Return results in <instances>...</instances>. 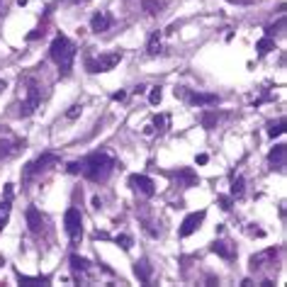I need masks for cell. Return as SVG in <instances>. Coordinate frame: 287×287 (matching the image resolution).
Listing matches in <instances>:
<instances>
[{
    "instance_id": "17",
    "label": "cell",
    "mask_w": 287,
    "mask_h": 287,
    "mask_svg": "<svg viewBox=\"0 0 287 287\" xmlns=\"http://www.w3.org/2000/svg\"><path fill=\"white\" fill-rule=\"evenodd\" d=\"M71 268H73V273H83V275H85V273L90 270V261H88V258H80L78 253H73V256H71Z\"/></svg>"
},
{
    "instance_id": "3",
    "label": "cell",
    "mask_w": 287,
    "mask_h": 287,
    "mask_svg": "<svg viewBox=\"0 0 287 287\" xmlns=\"http://www.w3.org/2000/svg\"><path fill=\"white\" fill-rule=\"evenodd\" d=\"M119 61H122V51H110L102 56H88L85 68H88V73H105V71H112Z\"/></svg>"
},
{
    "instance_id": "24",
    "label": "cell",
    "mask_w": 287,
    "mask_h": 287,
    "mask_svg": "<svg viewBox=\"0 0 287 287\" xmlns=\"http://www.w3.org/2000/svg\"><path fill=\"white\" fill-rule=\"evenodd\" d=\"M117 246H122V251H129L132 246H134V241H132V236H127V234H119L115 239Z\"/></svg>"
},
{
    "instance_id": "16",
    "label": "cell",
    "mask_w": 287,
    "mask_h": 287,
    "mask_svg": "<svg viewBox=\"0 0 287 287\" xmlns=\"http://www.w3.org/2000/svg\"><path fill=\"white\" fill-rule=\"evenodd\" d=\"M134 275L141 280V283H149L151 280V266L146 261H136L134 263Z\"/></svg>"
},
{
    "instance_id": "33",
    "label": "cell",
    "mask_w": 287,
    "mask_h": 287,
    "mask_svg": "<svg viewBox=\"0 0 287 287\" xmlns=\"http://www.w3.org/2000/svg\"><path fill=\"white\" fill-rule=\"evenodd\" d=\"M41 34H44L41 29H32V32H29V37H27V39H39Z\"/></svg>"
},
{
    "instance_id": "1",
    "label": "cell",
    "mask_w": 287,
    "mask_h": 287,
    "mask_svg": "<svg viewBox=\"0 0 287 287\" xmlns=\"http://www.w3.org/2000/svg\"><path fill=\"white\" fill-rule=\"evenodd\" d=\"M115 168V158L110 153L100 151V153H90L88 158L80 161V173L93 180V183H105L110 178V173Z\"/></svg>"
},
{
    "instance_id": "18",
    "label": "cell",
    "mask_w": 287,
    "mask_h": 287,
    "mask_svg": "<svg viewBox=\"0 0 287 287\" xmlns=\"http://www.w3.org/2000/svg\"><path fill=\"white\" fill-rule=\"evenodd\" d=\"M17 280H19V285H24V287H37V285H49L51 283V278H27L22 273H17Z\"/></svg>"
},
{
    "instance_id": "30",
    "label": "cell",
    "mask_w": 287,
    "mask_h": 287,
    "mask_svg": "<svg viewBox=\"0 0 287 287\" xmlns=\"http://www.w3.org/2000/svg\"><path fill=\"white\" fill-rule=\"evenodd\" d=\"M68 173H73V175H76V173H80V163H78V161L68 163Z\"/></svg>"
},
{
    "instance_id": "23",
    "label": "cell",
    "mask_w": 287,
    "mask_h": 287,
    "mask_svg": "<svg viewBox=\"0 0 287 287\" xmlns=\"http://www.w3.org/2000/svg\"><path fill=\"white\" fill-rule=\"evenodd\" d=\"M244 188H246V180H244V178H236V180L231 183V195H234V197H241V195H244Z\"/></svg>"
},
{
    "instance_id": "37",
    "label": "cell",
    "mask_w": 287,
    "mask_h": 287,
    "mask_svg": "<svg viewBox=\"0 0 287 287\" xmlns=\"http://www.w3.org/2000/svg\"><path fill=\"white\" fill-rule=\"evenodd\" d=\"M17 5L22 7V5H27V0H17Z\"/></svg>"
},
{
    "instance_id": "36",
    "label": "cell",
    "mask_w": 287,
    "mask_h": 287,
    "mask_svg": "<svg viewBox=\"0 0 287 287\" xmlns=\"http://www.w3.org/2000/svg\"><path fill=\"white\" fill-rule=\"evenodd\" d=\"M68 2H76V5H80V2H88V0H68Z\"/></svg>"
},
{
    "instance_id": "10",
    "label": "cell",
    "mask_w": 287,
    "mask_h": 287,
    "mask_svg": "<svg viewBox=\"0 0 287 287\" xmlns=\"http://www.w3.org/2000/svg\"><path fill=\"white\" fill-rule=\"evenodd\" d=\"M24 217H27V227H29V231H32V234H39V231L44 229V217L39 214L37 207H29Z\"/></svg>"
},
{
    "instance_id": "22",
    "label": "cell",
    "mask_w": 287,
    "mask_h": 287,
    "mask_svg": "<svg viewBox=\"0 0 287 287\" xmlns=\"http://www.w3.org/2000/svg\"><path fill=\"white\" fill-rule=\"evenodd\" d=\"M141 5H144V10H146L149 15H158V10H163V2H161V0H141Z\"/></svg>"
},
{
    "instance_id": "15",
    "label": "cell",
    "mask_w": 287,
    "mask_h": 287,
    "mask_svg": "<svg viewBox=\"0 0 287 287\" xmlns=\"http://www.w3.org/2000/svg\"><path fill=\"white\" fill-rule=\"evenodd\" d=\"M212 253H217V256L227 258V261H234V258H236V251L231 249L229 244H224V241H214V244H212Z\"/></svg>"
},
{
    "instance_id": "35",
    "label": "cell",
    "mask_w": 287,
    "mask_h": 287,
    "mask_svg": "<svg viewBox=\"0 0 287 287\" xmlns=\"http://www.w3.org/2000/svg\"><path fill=\"white\" fill-rule=\"evenodd\" d=\"M251 236H266V231H261V229H251Z\"/></svg>"
},
{
    "instance_id": "28",
    "label": "cell",
    "mask_w": 287,
    "mask_h": 287,
    "mask_svg": "<svg viewBox=\"0 0 287 287\" xmlns=\"http://www.w3.org/2000/svg\"><path fill=\"white\" fill-rule=\"evenodd\" d=\"M161 88H153L151 90V95H149V102H151V105H158V102H161Z\"/></svg>"
},
{
    "instance_id": "27",
    "label": "cell",
    "mask_w": 287,
    "mask_h": 287,
    "mask_svg": "<svg viewBox=\"0 0 287 287\" xmlns=\"http://www.w3.org/2000/svg\"><path fill=\"white\" fill-rule=\"evenodd\" d=\"M80 112H83V105H71L66 112V119H76V117H80Z\"/></svg>"
},
{
    "instance_id": "31",
    "label": "cell",
    "mask_w": 287,
    "mask_h": 287,
    "mask_svg": "<svg viewBox=\"0 0 287 287\" xmlns=\"http://www.w3.org/2000/svg\"><path fill=\"white\" fill-rule=\"evenodd\" d=\"M124 97H127V93H124V90H117V93H112V100H117V102H122Z\"/></svg>"
},
{
    "instance_id": "12",
    "label": "cell",
    "mask_w": 287,
    "mask_h": 287,
    "mask_svg": "<svg viewBox=\"0 0 287 287\" xmlns=\"http://www.w3.org/2000/svg\"><path fill=\"white\" fill-rule=\"evenodd\" d=\"M278 256V251L270 249V251H263V253H256L251 256V270H258V268H266V263H270L273 258Z\"/></svg>"
},
{
    "instance_id": "13",
    "label": "cell",
    "mask_w": 287,
    "mask_h": 287,
    "mask_svg": "<svg viewBox=\"0 0 287 287\" xmlns=\"http://www.w3.org/2000/svg\"><path fill=\"white\" fill-rule=\"evenodd\" d=\"M188 102L190 105H217L219 97L214 93H188Z\"/></svg>"
},
{
    "instance_id": "26",
    "label": "cell",
    "mask_w": 287,
    "mask_h": 287,
    "mask_svg": "<svg viewBox=\"0 0 287 287\" xmlns=\"http://www.w3.org/2000/svg\"><path fill=\"white\" fill-rule=\"evenodd\" d=\"M214 124H217V115H214V112H205V115H202V127H205V129H212Z\"/></svg>"
},
{
    "instance_id": "4",
    "label": "cell",
    "mask_w": 287,
    "mask_h": 287,
    "mask_svg": "<svg viewBox=\"0 0 287 287\" xmlns=\"http://www.w3.org/2000/svg\"><path fill=\"white\" fill-rule=\"evenodd\" d=\"M54 166H58V156H54V153H41L37 161H32L27 168H24V180H32V178H37L39 173L49 171V168H54Z\"/></svg>"
},
{
    "instance_id": "25",
    "label": "cell",
    "mask_w": 287,
    "mask_h": 287,
    "mask_svg": "<svg viewBox=\"0 0 287 287\" xmlns=\"http://www.w3.org/2000/svg\"><path fill=\"white\" fill-rule=\"evenodd\" d=\"M280 134H285V119H280L278 124H270V129H268L270 139H275V136H280Z\"/></svg>"
},
{
    "instance_id": "20",
    "label": "cell",
    "mask_w": 287,
    "mask_h": 287,
    "mask_svg": "<svg viewBox=\"0 0 287 287\" xmlns=\"http://www.w3.org/2000/svg\"><path fill=\"white\" fill-rule=\"evenodd\" d=\"M256 49H258V54H261V56H266L268 51H273V49H275V39L266 34L263 39H258V46H256Z\"/></svg>"
},
{
    "instance_id": "29",
    "label": "cell",
    "mask_w": 287,
    "mask_h": 287,
    "mask_svg": "<svg viewBox=\"0 0 287 287\" xmlns=\"http://www.w3.org/2000/svg\"><path fill=\"white\" fill-rule=\"evenodd\" d=\"M219 205L222 210H231V197H219Z\"/></svg>"
},
{
    "instance_id": "2",
    "label": "cell",
    "mask_w": 287,
    "mask_h": 287,
    "mask_svg": "<svg viewBox=\"0 0 287 287\" xmlns=\"http://www.w3.org/2000/svg\"><path fill=\"white\" fill-rule=\"evenodd\" d=\"M49 51H51V58H54V63L58 66L61 76H68L71 68H73V61H76V44L66 34H56Z\"/></svg>"
},
{
    "instance_id": "32",
    "label": "cell",
    "mask_w": 287,
    "mask_h": 287,
    "mask_svg": "<svg viewBox=\"0 0 287 287\" xmlns=\"http://www.w3.org/2000/svg\"><path fill=\"white\" fill-rule=\"evenodd\" d=\"M227 2H231V5H251L253 0H227Z\"/></svg>"
},
{
    "instance_id": "9",
    "label": "cell",
    "mask_w": 287,
    "mask_h": 287,
    "mask_svg": "<svg viewBox=\"0 0 287 287\" xmlns=\"http://www.w3.org/2000/svg\"><path fill=\"white\" fill-rule=\"evenodd\" d=\"M110 27H112V17H110L107 12H97V15H93V19H90V29H93L95 34L107 32Z\"/></svg>"
},
{
    "instance_id": "38",
    "label": "cell",
    "mask_w": 287,
    "mask_h": 287,
    "mask_svg": "<svg viewBox=\"0 0 287 287\" xmlns=\"http://www.w3.org/2000/svg\"><path fill=\"white\" fill-rule=\"evenodd\" d=\"M0 90H5V80H0Z\"/></svg>"
},
{
    "instance_id": "19",
    "label": "cell",
    "mask_w": 287,
    "mask_h": 287,
    "mask_svg": "<svg viewBox=\"0 0 287 287\" xmlns=\"http://www.w3.org/2000/svg\"><path fill=\"white\" fill-rule=\"evenodd\" d=\"M175 178H178V180H183L185 185H197V183H200V178H197L192 171H188V168H180V171L175 173Z\"/></svg>"
},
{
    "instance_id": "14",
    "label": "cell",
    "mask_w": 287,
    "mask_h": 287,
    "mask_svg": "<svg viewBox=\"0 0 287 287\" xmlns=\"http://www.w3.org/2000/svg\"><path fill=\"white\" fill-rule=\"evenodd\" d=\"M22 146H24V141H0V161H5V158L19 153Z\"/></svg>"
},
{
    "instance_id": "8",
    "label": "cell",
    "mask_w": 287,
    "mask_h": 287,
    "mask_svg": "<svg viewBox=\"0 0 287 287\" xmlns=\"http://www.w3.org/2000/svg\"><path fill=\"white\" fill-rule=\"evenodd\" d=\"M39 107V88L37 85H29L27 90V100L19 105V117H29L34 115V110Z\"/></svg>"
},
{
    "instance_id": "34",
    "label": "cell",
    "mask_w": 287,
    "mask_h": 287,
    "mask_svg": "<svg viewBox=\"0 0 287 287\" xmlns=\"http://www.w3.org/2000/svg\"><path fill=\"white\" fill-rule=\"evenodd\" d=\"M197 163H200V166H205V163H207V156H205V153H200V156H197Z\"/></svg>"
},
{
    "instance_id": "39",
    "label": "cell",
    "mask_w": 287,
    "mask_h": 287,
    "mask_svg": "<svg viewBox=\"0 0 287 287\" xmlns=\"http://www.w3.org/2000/svg\"><path fill=\"white\" fill-rule=\"evenodd\" d=\"M2 222H5V219H0V227H2Z\"/></svg>"
},
{
    "instance_id": "11",
    "label": "cell",
    "mask_w": 287,
    "mask_h": 287,
    "mask_svg": "<svg viewBox=\"0 0 287 287\" xmlns=\"http://www.w3.org/2000/svg\"><path fill=\"white\" fill-rule=\"evenodd\" d=\"M285 156H287V146H275L273 151L268 153V161H270V166H275L278 171H285Z\"/></svg>"
},
{
    "instance_id": "5",
    "label": "cell",
    "mask_w": 287,
    "mask_h": 287,
    "mask_svg": "<svg viewBox=\"0 0 287 287\" xmlns=\"http://www.w3.org/2000/svg\"><path fill=\"white\" fill-rule=\"evenodd\" d=\"M63 224H66V231H68L71 241H73V244L80 241V236H83V217H80V212H78L76 207L66 210V214H63Z\"/></svg>"
},
{
    "instance_id": "21",
    "label": "cell",
    "mask_w": 287,
    "mask_h": 287,
    "mask_svg": "<svg viewBox=\"0 0 287 287\" xmlns=\"http://www.w3.org/2000/svg\"><path fill=\"white\" fill-rule=\"evenodd\" d=\"M161 54V32H153L149 39V56H158Z\"/></svg>"
},
{
    "instance_id": "7",
    "label": "cell",
    "mask_w": 287,
    "mask_h": 287,
    "mask_svg": "<svg viewBox=\"0 0 287 287\" xmlns=\"http://www.w3.org/2000/svg\"><path fill=\"white\" fill-rule=\"evenodd\" d=\"M129 185H132L136 192H141L144 197H153V195H156V185H153L151 178H146V175H139V173L132 175V178H129Z\"/></svg>"
},
{
    "instance_id": "6",
    "label": "cell",
    "mask_w": 287,
    "mask_h": 287,
    "mask_svg": "<svg viewBox=\"0 0 287 287\" xmlns=\"http://www.w3.org/2000/svg\"><path fill=\"white\" fill-rule=\"evenodd\" d=\"M205 217H207V212L200 210V212H192V214H188L185 219H183V224H180V236L185 239V236H190V234H195V231L202 227V222H205Z\"/></svg>"
}]
</instances>
